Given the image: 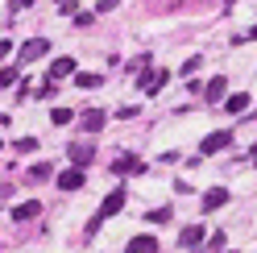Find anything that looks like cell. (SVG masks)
I'll return each instance as SVG.
<instances>
[{
    "label": "cell",
    "mask_w": 257,
    "mask_h": 253,
    "mask_svg": "<svg viewBox=\"0 0 257 253\" xmlns=\"http://www.w3.org/2000/svg\"><path fill=\"white\" fill-rule=\"evenodd\" d=\"M9 54H13V42H9V38H0V62H5Z\"/></svg>",
    "instance_id": "26"
},
{
    "label": "cell",
    "mask_w": 257,
    "mask_h": 253,
    "mask_svg": "<svg viewBox=\"0 0 257 253\" xmlns=\"http://www.w3.org/2000/svg\"><path fill=\"white\" fill-rule=\"evenodd\" d=\"M228 146H232V133H207V137L199 141V158L220 154V150H228Z\"/></svg>",
    "instance_id": "2"
},
{
    "label": "cell",
    "mask_w": 257,
    "mask_h": 253,
    "mask_svg": "<svg viewBox=\"0 0 257 253\" xmlns=\"http://www.w3.org/2000/svg\"><path fill=\"white\" fill-rule=\"evenodd\" d=\"M124 199H128V191H124V187H116V191H112V195L100 203V216H104V220H108V216H116V212L124 208Z\"/></svg>",
    "instance_id": "7"
},
{
    "label": "cell",
    "mask_w": 257,
    "mask_h": 253,
    "mask_svg": "<svg viewBox=\"0 0 257 253\" xmlns=\"http://www.w3.org/2000/svg\"><path fill=\"white\" fill-rule=\"evenodd\" d=\"M116 116H120V120H128V116H137V104H124V108H116Z\"/></svg>",
    "instance_id": "23"
},
{
    "label": "cell",
    "mask_w": 257,
    "mask_h": 253,
    "mask_svg": "<svg viewBox=\"0 0 257 253\" xmlns=\"http://www.w3.org/2000/svg\"><path fill=\"white\" fill-rule=\"evenodd\" d=\"M220 104H224V112H228V116H245V112H249V96H245V91H236V96H224Z\"/></svg>",
    "instance_id": "9"
},
{
    "label": "cell",
    "mask_w": 257,
    "mask_h": 253,
    "mask_svg": "<svg viewBox=\"0 0 257 253\" xmlns=\"http://www.w3.org/2000/svg\"><path fill=\"white\" fill-rule=\"evenodd\" d=\"M21 79V67H0V87H13Z\"/></svg>",
    "instance_id": "17"
},
{
    "label": "cell",
    "mask_w": 257,
    "mask_h": 253,
    "mask_svg": "<svg viewBox=\"0 0 257 253\" xmlns=\"http://www.w3.org/2000/svg\"><path fill=\"white\" fill-rule=\"evenodd\" d=\"M116 5H120V0H95V9H100V13H112Z\"/></svg>",
    "instance_id": "25"
},
{
    "label": "cell",
    "mask_w": 257,
    "mask_h": 253,
    "mask_svg": "<svg viewBox=\"0 0 257 253\" xmlns=\"http://www.w3.org/2000/svg\"><path fill=\"white\" fill-rule=\"evenodd\" d=\"M54 170L46 166V162H38V166H29V183H42V179H50Z\"/></svg>",
    "instance_id": "19"
},
{
    "label": "cell",
    "mask_w": 257,
    "mask_h": 253,
    "mask_svg": "<svg viewBox=\"0 0 257 253\" xmlns=\"http://www.w3.org/2000/svg\"><path fill=\"white\" fill-rule=\"evenodd\" d=\"M42 212V203L38 199H25V203H17V208H13V220H17V224H25V220H34Z\"/></svg>",
    "instance_id": "13"
},
{
    "label": "cell",
    "mask_w": 257,
    "mask_h": 253,
    "mask_svg": "<svg viewBox=\"0 0 257 253\" xmlns=\"http://www.w3.org/2000/svg\"><path fill=\"white\" fill-rule=\"evenodd\" d=\"M75 83L83 91H91V87H100V75H95V71H75Z\"/></svg>",
    "instance_id": "16"
},
{
    "label": "cell",
    "mask_w": 257,
    "mask_h": 253,
    "mask_svg": "<svg viewBox=\"0 0 257 253\" xmlns=\"http://www.w3.org/2000/svg\"><path fill=\"white\" fill-rule=\"evenodd\" d=\"M240 42H257V25H253V29H245V34H236V38H232V46H240Z\"/></svg>",
    "instance_id": "21"
},
{
    "label": "cell",
    "mask_w": 257,
    "mask_h": 253,
    "mask_svg": "<svg viewBox=\"0 0 257 253\" xmlns=\"http://www.w3.org/2000/svg\"><path fill=\"white\" fill-rule=\"evenodd\" d=\"M232 5H236V0H228V9H232Z\"/></svg>",
    "instance_id": "28"
},
{
    "label": "cell",
    "mask_w": 257,
    "mask_h": 253,
    "mask_svg": "<svg viewBox=\"0 0 257 253\" xmlns=\"http://www.w3.org/2000/svg\"><path fill=\"white\" fill-rule=\"evenodd\" d=\"M104 112H100V108H91V112H83V120H79V124H83V133H100L104 129Z\"/></svg>",
    "instance_id": "15"
},
{
    "label": "cell",
    "mask_w": 257,
    "mask_h": 253,
    "mask_svg": "<svg viewBox=\"0 0 257 253\" xmlns=\"http://www.w3.org/2000/svg\"><path fill=\"white\" fill-rule=\"evenodd\" d=\"M141 170H146V162H141V158H116V162H112V175H141Z\"/></svg>",
    "instance_id": "11"
},
{
    "label": "cell",
    "mask_w": 257,
    "mask_h": 253,
    "mask_svg": "<svg viewBox=\"0 0 257 253\" xmlns=\"http://www.w3.org/2000/svg\"><path fill=\"white\" fill-rule=\"evenodd\" d=\"M137 75H141V79H137V87H141V91H150V96H154V91H162V87H166V79H170L166 67H158V71H137Z\"/></svg>",
    "instance_id": "1"
},
{
    "label": "cell",
    "mask_w": 257,
    "mask_h": 253,
    "mask_svg": "<svg viewBox=\"0 0 257 253\" xmlns=\"http://www.w3.org/2000/svg\"><path fill=\"white\" fill-rule=\"evenodd\" d=\"M17 150H21V154H29V150H38V141H34V137H21V141H17Z\"/></svg>",
    "instance_id": "24"
},
{
    "label": "cell",
    "mask_w": 257,
    "mask_h": 253,
    "mask_svg": "<svg viewBox=\"0 0 257 253\" xmlns=\"http://www.w3.org/2000/svg\"><path fill=\"white\" fill-rule=\"evenodd\" d=\"M75 67H79V62L62 54V58H54V62H50V79H54V83H58V79H71V75H75Z\"/></svg>",
    "instance_id": "12"
},
{
    "label": "cell",
    "mask_w": 257,
    "mask_h": 253,
    "mask_svg": "<svg viewBox=\"0 0 257 253\" xmlns=\"http://www.w3.org/2000/svg\"><path fill=\"white\" fill-rule=\"evenodd\" d=\"M29 5H34V0H13V9H29Z\"/></svg>",
    "instance_id": "27"
},
{
    "label": "cell",
    "mask_w": 257,
    "mask_h": 253,
    "mask_svg": "<svg viewBox=\"0 0 257 253\" xmlns=\"http://www.w3.org/2000/svg\"><path fill=\"white\" fill-rule=\"evenodd\" d=\"M199 67H203V58H187V62H183V75H195Z\"/></svg>",
    "instance_id": "22"
},
{
    "label": "cell",
    "mask_w": 257,
    "mask_h": 253,
    "mask_svg": "<svg viewBox=\"0 0 257 253\" xmlns=\"http://www.w3.org/2000/svg\"><path fill=\"white\" fill-rule=\"evenodd\" d=\"M203 236H207L203 224H187V228L179 232V245H183V249H195V245H203Z\"/></svg>",
    "instance_id": "8"
},
{
    "label": "cell",
    "mask_w": 257,
    "mask_h": 253,
    "mask_svg": "<svg viewBox=\"0 0 257 253\" xmlns=\"http://www.w3.org/2000/svg\"><path fill=\"white\" fill-rule=\"evenodd\" d=\"M170 216H174V208H170V203H166V208H154V212H150V224H166Z\"/></svg>",
    "instance_id": "20"
},
{
    "label": "cell",
    "mask_w": 257,
    "mask_h": 253,
    "mask_svg": "<svg viewBox=\"0 0 257 253\" xmlns=\"http://www.w3.org/2000/svg\"><path fill=\"white\" fill-rule=\"evenodd\" d=\"M224 203H228V191H224V187H212V191L203 195V212H216V208H224Z\"/></svg>",
    "instance_id": "14"
},
{
    "label": "cell",
    "mask_w": 257,
    "mask_h": 253,
    "mask_svg": "<svg viewBox=\"0 0 257 253\" xmlns=\"http://www.w3.org/2000/svg\"><path fill=\"white\" fill-rule=\"evenodd\" d=\"M67 158H71V166H87L95 158V150L87 146V141H75V146H67Z\"/></svg>",
    "instance_id": "6"
},
{
    "label": "cell",
    "mask_w": 257,
    "mask_h": 253,
    "mask_svg": "<svg viewBox=\"0 0 257 253\" xmlns=\"http://www.w3.org/2000/svg\"><path fill=\"white\" fill-rule=\"evenodd\" d=\"M71 120H75L71 108H54V112H50V124H58V129H62V124H71Z\"/></svg>",
    "instance_id": "18"
},
{
    "label": "cell",
    "mask_w": 257,
    "mask_h": 253,
    "mask_svg": "<svg viewBox=\"0 0 257 253\" xmlns=\"http://www.w3.org/2000/svg\"><path fill=\"white\" fill-rule=\"evenodd\" d=\"M224 96H228V79H224V75L207 79V87H203V100H207V104H220Z\"/></svg>",
    "instance_id": "5"
},
{
    "label": "cell",
    "mask_w": 257,
    "mask_h": 253,
    "mask_svg": "<svg viewBox=\"0 0 257 253\" xmlns=\"http://www.w3.org/2000/svg\"><path fill=\"white\" fill-rule=\"evenodd\" d=\"M46 50H50V42H46V38H29V42H21V50H17V58H21V67H25V62H34V58H42Z\"/></svg>",
    "instance_id": "3"
},
{
    "label": "cell",
    "mask_w": 257,
    "mask_h": 253,
    "mask_svg": "<svg viewBox=\"0 0 257 253\" xmlns=\"http://www.w3.org/2000/svg\"><path fill=\"white\" fill-rule=\"evenodd\" d=\"M128 253H158V236H150V232H141V236H128V245H124Z\"/></svg>",
    "instance_id": "10"
},
{
    "label": "cell",
    "mask_w": 257,
    "mask_h": 253,
    "mask_svg": "<svg viewBox=\"0 0 257 253\" xmlns=\"http://www.w3.org/2000/svg\"><path fill=\"white\" fill-rule=\"evenodd\" d=\"M253 162H257V150H253Z\"/></svg>",
    "instance_id": "29"
},
{
    "label": "cell",
    "mask_w": 257,
    "mask_h": 253,
    "mask_svg": "<svg viewBox=\"0 0 257 253\" xmlns=\"http://www.w3.org/2000/svg\"><path fill=\"white\" fill-rule=\"evenodd\" d=\"M58 187H62V191H79V187H83L87 179H83V166H71V170H58Z\"/></svg>",
    "instance_id": "4"
}]
</instances>
